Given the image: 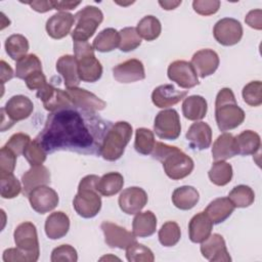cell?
<instances>
[{"label": "cell", "mask_w": 262, "mask_h": 262, "mask_svg": "<svg viewBox=\"0 0 262 262\" xmlns=\"http://www.w3.org/2000/svg\"><path fill=\"white\" fill-rule=\"evenodd\" d=\"M154 132L147 128H138L135 132L134 147L137 152L143 156L151 155L155 148Z\"/></svg>", "instance_id": "60d3db41"}, {"label": "cell", "mask_w": 262, "mask_h": 262, "mask_svg": "<svg viewBox=\"0 0 262 262\" xmlns=\"http://www.w3.org/2000/svg\"><path fill=\"white\" fill-rule=\"evenodd\" d=\"M27 3L32 7V9L41 13H44L53 9L52 1H33V2H27Z\"/></svg>", "instance_id": "9f6ffc18"}, {"label": "cell", "mask_w": 262, "mask_h": 262, "mask_svg": "<svg viewBox=\"0 0 262 262\" xmlns=\"http://www.w3.org/2000/svg\"><path fill=\"white\" fill-rule=\"evenodd\" d=\"M208 111L207 100L201 95H190L182 102V114L189 121H200L205 118Z\"/></svg>", "instance_id": "4dcf8cb0"}, {"label": "cell", "mask_w": 262, "mask_h": 262, "mask_svg": "<svg viewBox=\"0 0 262 262\" xmlns=\"http://www.w3.org/2000/svg\"><path fill=\"white\" fill-rule=\"evenodd\" d=\"M213 35L219 44L232 46L241 41L243 37V27L237 19L224 17L215 24Z\"/></svg>", "instance_id": "8fae6325"}, {"label": "cell", "mask_w": 262, "mask_h": 262, "mask_svg": "<svg viewBox=\"0 0 262 262\" xmlns=\"http://www.w3.org/2000/svg\"><path fill=\"white\" fill-rule=\"evenodd\" d=\"M70 95L72 104L82 111L95 113L98 111H102L106 103L102 99H100L95 94L79 87L67 88L66 90Z\"/></svg>", "instance_id": "e0dca14e"}, {"label": "cell", "mask_w": 262, "mask_h": 262, "mask_svg": "<svg viewBox=\"0 0 262 262\" xmlns=\"http://www.w3.org/2000/svg\"><path fill=\"white\" fill-rule=\"evenodd\" d=\"M158 235L162 246L173 247L179 242L181 237V230L176 222L168 221L162 225Z\"/></svg>", "instance_id": "b9f144b4"}, {"label": "cell", "mask_w": 262, "mask_h": 262, "mask_svg": "<svg viewBox=\"0 0 262 262\" xmlns=\"http://www.w3.org/2000/svg\"><path fill=\"white\" fill-rule=\"evenodd\" d=\"M131 136L132 126L128 122L119 121L111 125L103 135L99 147L100 156L111 162L119 160L123 156Z\"/></svg>", "instance_id": "5b68a950"}, {"label": "cell", "mask_w": 262, "mask_h": 262, "mask_svg": "<svg viewBox=\"0 0 262 262\" xmlns=\"http://www.w3.org/2000/svg\"><path fill=\"white\" fill-rule=\"evenodd\" d=\"M201 253L204 258L211 262L231 261L225 241L223 236L218 233L210 234L208 238L201 243Z\"/></svg>", "instance_id": "ac0fdd59"}, {"label": "cell", "mask_w": 262, "mask_h": 262, "mask_svg": "<svg viewBox=\"0 0 262 262\" xmlns=\"http://www.w3.org/2000/svg\"><path fill=\"white\" fill-rule=\"evenodd\" d=\"M42 71V63L36 54H27L16 61L15 76L18 79L25 80L30 75Z\"/></svg>", "instance_id": "f35d334b"}, {"label": "cell", "mask_w": 262, "mask_h": 262, "mask_svg": "<svg viewBox=\"0 0 262 262\" xmlns=\"http://www.w3.org/2000/svg\"><path fill=\"white\" fill-rule=\"evenodd\" d=\"M245 21L249 27L255 30H261L262 29V10L254 9L249 11V13L245 17Z\"/></svg>", "instance_id": "11a10c76"}, {"label": "cell", "mask_w": 262, "mask_h": 262, "mask_svg": "<svg viewBox=\"0 0 262 262\" xmlns=\"http://www.w3.org/2000/svg\"><path fill=\"white\" fill-rule=\"evenodd\" d=\"M1 196L3 199L16 198L21 191V185L13 173L0 172Z\"/></svg>", "instance_id": "7bdbcfd3"}, {"label": "cell", "mask_w": 262, "mask_h": 262, "mask_svg": "<svg viewBox=\"0 0 262 262\" xmlns=\"http://www.w3.org/2000/svg\"><path fill=\"white\" fill-rule=\"evenodd\" d=\"M126 258L129 262H152L155 260L152 251L137 242L126 249Z\"/></svg>", "instance_id": "f6af8a7d"}, {"label": "cell", "mask_w": 262, "mask_h": 262, "mask_svg": "<svg viewBox=\"0 0 262 262\" xmlns=\"http://www.w3.org/2000/svg\"><path fill=\"white\" fill-rule=\"evenodd\" d=\"M50 260L51 262H76L78 260V254L74 247L70 245H61L53 249Z\"/></svg>", "instance_id": "c3c4849f"}, {"label": "cell", "mask_w": 262, "mask_h": 262, "mask_svg": "<svg viewBox=\"0 0 262 262\" xmlns=\"http://www.w3.org/2000/svg\"><path fill=\"white\" fill-rule=\"evenodd\" d=\"M70 229V218L61 212L51 213L45 221V233L50 239H58L63 237Z\"/></svg>", "instance_id": "4316f807"}, {"label": "cell", "mask_w": 262, "mask_h": 262, "mask_svg": "<svg viewBox=\"0 0 262 262\" xmlns=\"http://www.w3.org/2000/svg\"><path fill=\"white\" fill-rule=\"evenodd\" d=\"M234 209L235 207L228 198H218L212 201L204 212L208 215L213 224H219L225 221L232 214Z\"/></svg>", "instance_id": "f1b7e54d"}, {"label": "cell", "mask_w": 262, "mask_h": 262, "mask_svg": "<svg viewBox=\"0 0 262 262\" xmlns=\"http://www.w3.org/2000/svg\"><path fill=\"white\" fill-rule=\"evenodd\" d=\"M103 20L101 10L93 5H87L75 14L76 26L71 35L74 41H88Z\"/></svg>", "instance_id": "52a82bcc"}, {"label": "cell", "mask_w": 262, "mask_h": 262, "mask_svg": "<svg viewBox=\"0 0 262 262\" xmlns=\"http://www.w3.org/2000/svg\"><path fill=\"white\" fill-rule=\"evenodd\" d=\"M187 91L177 90L172 84H164L156 87L151 93L152 103L160 108H167L185 98Z\"/></svg>", "instance_id": "7402d4cb"}, {"label": "cell", "mask_w": 262, "mask_h": 262, "mask_svg": "<svg viewBox=\"0 0 262 262\" xmlns=\"http://www.w3.org/2000/svg\"><path fill=\"white\" fill-rule=\"evenodd\" d=\"M100 228L104 235V242L110 248L127 249L130 245L136 242V236L133 232L128 231L126 228L116 223L103 221Z\"/></svg>", "instance_id": "5bb4252c"}, {"label": "cell", "mask_w": 262, "mask_h": 262, "mask_svg": "<svg viewBox=\"0 0 262 262\" xmlns=\"http://www.w3.org/2000/svg\"><path fill=\"white\" fill-rule=\"evenodd\" d=\"M104 133V122L95 113L70 106L49 115L36 139L47 154L55 150L95 154L99 152Z\"/></svg>", "instance_id": "6da1fadb"}, {"label": "cell", "mask_w": 262, "mask_h": 262, "mask_svg": "<svg viewBox=\"0 0 262 262\" xmlns=\"http://www.w3.org/2000/svg\"><path fill=\"white\" fill-rule=\"evenodd\" d=\"M193 10L201 15H211L216 13L220 8V1L218 0H194L192 2Z\"/></svg>", "instance_id": "f907efd6"}, {"label": "cell", "mask_w": 262, "mask_h": 262, "mask_svg": "<svg viewBox=\"0 0 262 262\" xmlns=\"http://www.w3.org/2000/svg\"><path fill=\"white\" fill-rule=\"evenodd\" d=\"M75 24V15L67 11H59L46 21V32L52 39H62L71 33Z\"/></svg>", "instance_id": "44dd1931"}, {"label": "cell", "mask_w": 262, "mask_h": 262, "mask_svg": "<svg viewBox=\"0 0 262 262\" xmlns=\"http://www.w3.org/2000/svg\"><path fill=\"white\" fill-rule=\"evenodd\" d=\"M234 138H235L237 154L242 156L255 155L261 146V139L259 134L252 130L243 131Z\"/></svg>", "instance_id": "d6a6232c"}, {"label": "cell", "mask_w": 262, "mask_h": 262, "mask_svg": "<svg viewBox=\"0 0 262 262\" xmlns=\"http://www.w3.org/2000/svg\"><path fill=\"white\" fill-rule=\"evenodd\" d=\"M73 47L80 80L88 83L98 81L102 75V66L95 57L93 46L88 41H74Z\"/></svg>", "instance_id": "8992f818"}, {"label": "cell", "mask_w": 262, "mask_h": 262, "mask_svg": "<svg viewBox=\"0 0 262 262\" xmlns=\"http://www.w3.org/2000/svg\"><path fill=\"white\" fill-rule=\"evenodd\" d=\"M114 78L124 84L137 82L145 78L143 63L136 58H131L123 61L113 68Z\"/></svg>", "instance_id": "d6986e66"}, {"label": "cell", "mask_w": 262, "mask_h": 262, "mask_svg": "<svg viewBox=\"0 0 262 262\" xmlns=\"http://www.w3.org/2000/svg\"><path fill=\"white\" fill-rule=\"evenodd\" d=\"M16 155L6 146L0 150V172L13 173L16 164Z\"/></svg>", "instance_id": "816d5d0a"}, {"label": "cell", "mask_w": 262, "mask_h": 262, "mask_svg": "<svg viewBox=\"0 0 262 262\" xmlns=\"http://www.w3.org/2000/svg\"><path fill=\"white\" fill-rule=\"evenodd\" d=\"M23 155L27 159L29 164L33 167L42 165L46 160L47 152L42 144L35 138L33 141H30V143L25 148Z\"/></svg>", "instance_id": "bcb514c9"}, {"label": "cell", "mask_w": 262, "mask_h": 262, "mask_svg": "<svg viewBox=\"0 0 262 262\" xmlns=\"http://www.w3.org/2000/svg\"><path fill=\"white\" fill-rule=\"evenodd\" d=\"M200 200L199 191L189 185H184L177 187L172 193L173 205L180 210H190L192 209Z\"/></svg>", "instance_id": "1f68e13d"}, {"label": "cell", "mask_w": 262, "mask_h": 262, "mask_svg": "<svg viewBox=\"0 0 262 262\" xmlns=\"http://www.w3.org/2000/svg\"><path fill=\"white\" fill-rule=\"evenodd\" d=\"M21 182L24 194L29 195L34 188L50 182V172L45 166H33L21 176Z\"/></svg>", "instance_id": "484cf974"}, {"label": "cell", "mask_w": 262, "mask_h": 262, "mask_svg": "<svg viewBox=\"0 0 262 262\" xmlns=\"http://www.w3.org/2000/svg\"><path fill=\"white\" fill-rule=\"evenodd\" d=\"M34 110V104L32 100L25 95H14L10 97L5 106L1 108L2 117L7 118V121L1 124V130L8 123V128H10L15 122L25 120L31 116Z\"/></svg>", "instance_id": "30bf717a"}, {"label": "cell", "mask_w": 262, "mask_h": 262, "mask_svg": "<svg viewBox=\"0 0 262 262\" xmlns=\"http://www.w3.org/2000/svg\"><path fill=\"white\" fill-rule=\"evenodd\" d=\"M0 66H1V82L2 84H4L5 82L11 80L14 74L11 67L8 63H6L4 60H1Z\"/></svg>", "instance_id": "680465c9"}, {"label": "cell", "mask_w": 262, "mask_h": 262, "mask_svg": "<svg viewBox=\"0 0 262 262\" xmlns=\"http://www.w3.org/2000/svg\"><path fill=\"white\" fill-rule=\"evenodd\" d=\"M168 78L179 87L190 89L199 85V78L192 64L186 60H175L168 67Z\"/></svg>", "instance_id": "7c38bea8"}, {"label": "cell", "mask_w": 262, "mask_h": 262, "mask_svg": "<svg viewBox=\"0 0 262 262\" xmlns=\"http://www.w3.org/2000/svg\"><path fill=\"white\" fill-rule=\"evenodd\" d=\"M25 82L27 87L30 90H37V91L42 89L47 84L46 77L43 74V71H39L30 75L25 79Z\"/></svg>", "instance_id": "f5cc1de1"}, {"label": "cell", "mask_w": 262, "mask_h": 262, "mask_svg": "<svg viewBox=\"0 0 262 262\" xmlns=\"http://www.w3.org/2000/svg\"><path fill=\"white\" fill-rule=\"evenodd\" d=\"M232 167L225 161H215L208 172L209 179L217 186H224L231 181Z\"/></svg>", "instance_id": "d590c367"}, {"label": "cell", "mask_w": 262, "mask_h": 262, "mask_svg": "<svg viewBox=\"0 0 262 262\" xmlns=\"http://www.w3.org/2000/svg\"><path fill=\"white\" fill-rule=\"evenodd\" d=\"M159 4L163 7V9L171 10L175 9L178 5H180L181 1H159Z\"/></svg>", "instance_id": "91938a15"}, {"label": "cell", "mask_w": 262, "mask_h": 262, "mask_svg": "<svg viewBox=\"0 0 262 262\" xmlns=\"http://www.w3.org/2000/svg\"><path fill=\"white\" fill-rule=\"evenodd\" d=\"M98 180L97 175H87L79 183L73 207L77 214L83 218H93L101 209V194L97 190Z\"/></svg>", "instance_id": "277c9868"}, {"label": "cell", "mask_w": 262, "mask_h": 262, "mask_svg": "<svg viewBox=\"0 0 262 262\" xmlns=\"http://www.w3.org/2000/svg\"><path fill=\"white\" fill-rule=\"evenodd\" d=\"M5 51L11 59L17 61L27 55L29 51V41L20 34H13L5 41Z\"/></svg>", "instance_id": "8d00e7d4"}, {"label": "cell", "mask_w": 262, "mask_h": 262, "mask_svg": "<svg viewBox=\"0 0 262 262\" xmlns=\"http://www.w3.org/2000/svg\"><path fill=\"white\" fill-rule=\"evenodd\" d=\"M185 136L191 148L207 149L212 142V129L207 123L196 121L190 125Z\"/></svg>", "instance_id": "603a6c76"}, {"label": "cell", "mask_w": 262, "mask_h": 262, "mask_svg": "<svg viewBox=\"0 0 262 262\" xmlns=\"http://www.w3.org/2000/svg\"><path fill=\"white\" fill-rule=\"evenodd\" d=\"M157 229V217L151 211L138 212L132 221V232L136 237L152 235Z\"/></svg>", "instance_id": "f546056e"}, {"label": "cell", "mask_w": 262, "mask_h": 262, "mask_svg": "<svg viewBox=\"0 0 262 262\" xmlns=\"http://www.w3.org/2000/svg\"><path fill=\"white\" fill-rule=\"evenodd\" d=\"M30 141H31V138L28 134L19 132L11 135V137L8 139V141L4 146L9 148L16 156H19L24 154V150L27 147V145L30 143Z\"/></svg>", "instance_id": "681fc988"}, {"label": "cell", "mask_w": 262, "mask_h": 262, "mask_svg": "<svg viewBox=\"0 0 262 262\" xmlns=\"http://www.w3.org/2000/svg\"><path fill=\"white\" fill-rule=\"evenodd\" d=\"M37 97L43 102L44 108L51 113L73 105L67 91L56 88L50 84H46L42 89L38 90Z\"/></svg>", "instance_id": "9a60e30c"}, {"label": "cell", "mask_w": 262, "mask_h": 262, "mask_svg": "<svg viewBox=\"0 0 262 262\" xmlns=\"http://www.w3.org/2000/svg\"><path fill=\"white\" fill-rule=\"evenodd\" d=\"M244 101L250 106H259L262 103V83L252 81L243 88Z\"/></svg>", "instance_id": "7dc6e473"}, {"label": "cell", "mask_w": 262, "mask_h": 262, "mask_svg": "<svg viewBox=\"0 0 262 262\" xmlns=\"http://www.w3.org/2000/svg\"><path fill=\"white\" fill-rule=\"evenodd\" d=\"M190 63L198 76L206 78L214 74L218 69L219 56L212 49H201L192 55Z\"/></svg>", "instance_id": "ffe728a7"}, {"label": "cell", "mask_w": 262, "mask_h": 262, "mask_svg": "<svg viewBox=\"0 0 262 262\" xmlns=\"http://www.w3.org/2000/svg\"><path fill=\"white\" fill-rule=\"evenodd\" d=\"M31 207L39 214H45L56 208L59 202L57 192L47 186L41 185L34 188L28 195Z\"/></svg>", "instance_id": "4fadbf2b"}, {"label": "cell", "mask_w": 262, "mask_h": 262, "mask_svg": "<svg viewBox=\"0 0 262 262\" xmlns=\"http://www.w3.org/2000/svg\"><path fill=\"white\" fill-rule=\"evenodd\" d=\"M237 155L235 138L232 134L224 132L213 143L212 157L215 161H225Z\"/></svg>", "instance_id": "83f0119b"}, {"label": "cell", "mask_w": 262, "mask_h": 262, "mask_svg": "<svg viewBox=\"0 0 262 262\" xmlns=\"http://www.w3.org/2000/svg\"><path fill=\"white\" fill-rule=\"evenodd\" d=\"M80 1H52L53 9L59 10V11H66V10H72L76 8L78 5H80Z\"/></svg>", "instance_id": "6f0895ef"}, {"label": "cell", "mask_w": 262, "mask_h": 262, "mask_svg": "<svg viewBox=\"0 0 262 262\" xmlns=\"http://www.w3.org/2000/svg\"><path fill=\"white\" fill-rule=\"evenodd\" d=\"M152 157L163 165L166 175L172 180H180L188 176L194 167L192 159L180 148L163 142H156Z\"/></svg>", "instance_id": "7a4b0ae2"}, {"label": "cell", "mask_w": 262, "mask_h": 262, "mask_svg": "<svg viewBox=\"0 0 262 262\" xmlns=\"http://www.w3.org/2000/svg\"><path fill=\"white\" fill-rule=\"evenodd\" d=\"M120 44L119 48L123 52H130L135 50L141 44V37L137 33L136 28L127 27L120 32Z\"/></svg>", "instance_id": "ee69618b"}, {"label": "cell", "mask_w": 262, "mask_h": 262, "mask_svg": "<svg viewBox=\"0 0 262 262\" xmlns=\"http://www.w3.org/2000/svg\"><path fill=\"white\" fill-rule=\"evenodd\" d=\"M245 112L235 100L230 88H222L216 96L215 119L220 131H229L238 127L245 121Z\"/></svg>", "instance_id": "3957f363"}, {"label": "cell", "mask_w": 262, "mask_h": 262, "mask_svg": "<svg viewBox=\"0 0 262 262\" xmlns=\"http://www.w3.org/2000/svg\"><path fill=\"white\" fill-rule=\"evenodd\" d=\"M2 258L4 262H29L27 256L17 247L6 249Z\"/></svg>", "instance_id": "db71d44e"}, {"label": "cell", "mask_w": 262, "mask_h": 262, "mask_svg": "<svg viewBox=\"0 0 262 262\" xmlns=\"http://www.w3.org/2000/svg\"><path fill=\"white\" fill-rule=\"evenodd\" d=\"M124 185V177L119 172H108L99 177L97 190L103 196H112L118 193Z\"/></svg>", "instance_id": "836d02e7"}, {"label": "cell", "mask_w": 262, "mask_h": 262, "mask_svg": "<svg viewBox=\"0 0 262 262\" xmlns=\"http://www.w3.org/2000/svg\"><path fill=\"white\" fill-rule=\"evenodd\" d=\"M147 193L145 190L138 186H131L125 188L119 196L118 203L120 209L128 214L133 215L140 212L147 204Z\"/></svg>", "instance_id": "2e32d148"}, {"label": "cell", "mask_w": 262, "mask_h": 262, "mask_svg": "<svg viewBox=\"0 0 262 262\" xmlns=\"http://www.w3.org/2000/svg\"><path fill=\"white\" fill-rule=\"evenodd\" d=\"M15 246L27 256L29 262H35L40 255L38 234L35 224L23 222L18 224L13 232Z\"/></svg>", "instance_id": "ba28073f"}, {"label": "cell", "mask_w": 262, "mask_h": 262, "mask_svg": "<svg viewBox=\"0 0 262 262\" xmlns=\"http://www.w3.org/2000/svg\"><path fill=\"white\" fill-rule=\"evenodd\" d=\"M56 71L62 77L67 88L79 86L81 80L78 73V62L74 55L66 54L60 56L56 61Z\"/></svg>", "instance_id": "cb8c5ba5"}, {"label": "cell", "mask_w": 262, "mask_h": 262, "mask_svg": "<svg viewBox=\"0 0 262 262\" xmlns=\"http://www.w3.org/2000/svg\"><path fill=\"white\" fill-rule=\"evenodd\" d=\"M154 131L161 139L175 140L181 132L180 118L174 108L163 110L155 118Z\"/></svg>", "instance_id": "9c48e42d"}, {"label": "cell", "mask_w": 262, "mask_h": 262, "mask_svg": "<svg viewBox=\"0 0 262 262\" xmlns=\"http://www.w3.org/2000/svg\"><path fill=\"white\" fill-rule=\"evenodd\" d=\"M136 30L141 38L146 41H152L161 35L162 26L156 16L146 15L138 21Z\"/></svg>", "instance_id": "74e56055"}, {"label": "cell", "mask_w": 262, "mask_h": 262, "mask_svg": "<svg viewBox=\"0 0 262 262\" xmlns=\"http://www.w3.org/2000/svg\"><path fill=\"white\" fill-rule=\"evenodd\" d=\"M120 34L114 28H106L98 33L93 40V48L99 52H110L119 47Z\"/></svg>", "instance_id": "e575fe53"}, {"label": "cell", "mask_w": 262, "mask_h": 262, "mask_svg": "<svg viewBox=\"0 0 262 262\" xmlns=\"http://www.w3.org/2000/svg\"><path fill=\"white\" fill-rule=\"evenodd\" d=\"M213 228V222L205 212L195 214L188 223V235L192 243H202L209 237Z\"/></svg>", "instance_id": "d4e9b609"}, {"label": "cell", "mask_w": 262, "mask_h": 262, "mask_svg": "<svg viewBox=\"0 0 262 262\" xmlns=\"http://www.w3.org/2000/svg\"><path fill=\"white\" fill-rule=\"evenodd\" d=\"M228 199L236 208H247L255 201V193L253 189L244 184L234 186L228 193Z\"/></svg>", "instance_id": "ab89813d"}]
</instances>
